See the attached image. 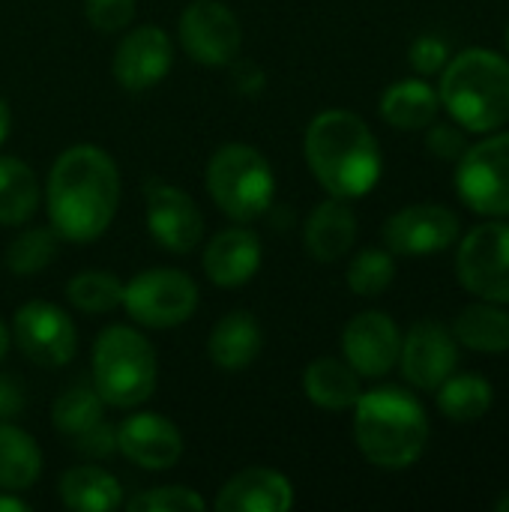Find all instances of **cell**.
Returning a JSON list of instances; mask_svg holds the SVG:
<instances>
[{"instance_id": "9a60e30c", "label": "cell", "mask_w": 509, "mask_h": 512, "mask_svg": "<svg viewBox=\"0 0 509 512\" xmlns=\"http://www.w3.org/2000/svg\"><path fill=\"white\" fill-rule=\"evenodd\" d=\"M144 201H147V228L165 252L186 255L201 243L204 216L192 201V195H186L177 186L153 180L144 186Z\"/></svg>"}, {"instance_id": "e575fe53", "label": "cell", "mask_w": 509, "mask_h": 512, "mask_svg": "<svg viewBox=\"0 0 509 512\" xmlns=\"http://www.w3.org/2000/svg\"><path fill=\"white\" fill-rule=\"evenodd\" d=\"M450 57H453L450 42L441 39V36H435V33L417 36V39L411 42V51H408V60H411L414 72L423 75V78H426V75H438V72L447 66Z\"/></svg>"}, {"instance_id": "7c38bea8", "label": "cell", "mask_w": 509, "mask_h": 512, "mask_svg": "<svg viewBox=\"0 0 509 512\" xmlns=\"http://www.w3.org/2000/svg\"><path fill=\"white\" fill-rule=\"evenodd\" d=\"M462 234L456 210L444 204H411L384 222V243L393 255L426 258L450 249Z\"/></svg>"}, {"instance_id": "74e56055", "label": "cell", "mask_w": 509, "mask_h": 512, "mask_svg": "<svg viewBox=\"0 0 509 512\" xmlns=\"http://www.w3.org/2000/svg\"><path fill=\"white\" fill-rule=\"evenodd\" d=\"M24 411V390L15 378L0 375V423H9Z\"/></svg>"}, {"instance_id": "5b68a950", "label": "cell", "mask_w": 509, "mask_h": 512, "mask_svg": "<svg viewBox=\"0 0 509 512\" xmlns=\"http://www.w3.org/2000/svg\"><path fill=\"white\" fill-rule=\"evenodd\" d=\"M159 378L153 345L132 327H105L93 342V387L111 408L144 405Z\"/></svg>"}, {"instance_id": "8d00e7d4", "label": "cell", "mask_w": 509, "mask_h": 512, "mask_svg": "<svg viewBox=\"0 0 509 512\" xmlns=\"http://www.w3.org/2000/svg\"><path fill=\"white\" fill-rule=\"evenodd\" d=\"M72 447H75L78 453H84L87 459H105V456H111V453L117 450V429H114L111 423L102 420L96 429H90L87 435L75 438Z\"/></svg>"}, {"instance_id": "b9f144b4", "label": "cell", "mask_w": 509, "mask_h": 512, "mask_svg": "<svg viewBox=\"0 0 509 512\" xmlns=\"http://www.w3.org/2000/svg\"><path fill=\"white\" fill-rule=\"evenodd\" d=\"M495 510L498 512H509V492H504L498 501H495Z\"/></svg>"}, {"instance_id": "ba28073f", "label": "cell", "mask_w": 509, "mask_h": 512, "mask_svg": "<svg viewBox=\"0 0 509 512\" xmlns=\"http://www.w3.org/2000/svg\"><path fill=\"white\" fill-rule=\"evenodd\" d=\"M123 309L147 330H171L195 315L198 285L183 270H141L123 285Z\"/></svg>"}, {"instance_id": "603a6c76", "label": "cell", "mask_w": 509, "mask_h": 512, "mask_svg": "<svg viewBox=\"0 0 509 512\" xmlns=\"http://www.w3.org/2000/svg\"><path fill=\"white\" fill-rule=\"evenodd\" d=\"M303 393L312 405L324 411H348L357 405L363 387H360V375L345 360L321 357L306 366Z\"/></svg>"}, {"instance_id": "4316f807", "label": "cell", "mask_w": 509, "mask_h": 512, "mask_svg": "<svg viewBox=\"0 0 509 512\" xmlns=\"http://www.w3.org/2000/svg\"><path fill=\"white\" fill-rule=\"evenodd\" d=\"M438 411L453 423H477L489 414L495 390L483 375H450L438 390Z\"/></svg>"}, {"instance_id": "1f68e13d", "label": "cell", "mask_w": 509, "mask_h": 512, "mask_svg": "<svg viewBox=\"0 0 509 512\" xmlns=\"http://www.w3.org/2000/svg\"><path fill=\"white\" fill-rule=\"evenodd\" d=\"M345 279H348V288L357 297H378V294H384L393 285V279H396L393 252L390 249H375V246L360 249L351 258Z\"/></svg>"}, {"instance_id": "cb8c5ba5", "label": "cell", "mask_w": 509, "mask_h": 512, "mask_svg": "<svg viewBox=\"0 0 509 512\" xmlns=\"http://www.w3.org/2000/svg\"><path fill=\"white\" fill-rule=\"evenodd\" d=\"M453 336L462 348L477 354H507L509 312L501 303H471L453 321Z\"/></svg>"}, {"instance_id": "7a4b0ae2", "label": "cell", "mask_w": 509, "mask_h": 512, "mask_svg": "<svg viewBox=\"0 0 509 512\" xmlns=\"http://www.w3.org/2000/svg\"><path fill=\"white\" fill-rule=\"evenodd\" d=\"M306 165L327 195L354 201L369 195L384 171L381 144L369 123L354 111H321L303 138Z\"/></svg>"}, {"instance_id": "836d02e7", "label": "cell", "mask_w": 509, "mask_h": 512, "mask_svg": "<svg viewBox=\"0 0 509 512\" xmlns=\"http://www.w3.org/2000/svg\"><path fill=\"white\" fill-rule=\"evenodd\" d=\"M84 15L99 33H120L135 18V0H84Z\"/></svg>"}, {"instance_id": "4dcf8cb0", "label": "cell", "mask_w": 509, "mask_h": 512, "mask_svg": "<svg viewBox=\"0 0 509 512\" xmlns=\"http://www.w3.org/2000/svg\"><path fill=\"white\" fill-rule=\"evenodd\" d=\"M60 249V234L54 228H27L6 249V267L12 276H36L42 273Z\"/></svg>"}, {"instance_id": "6da1fadb", "label": "cell", "mask_w": 509, "mask_h": 512, "mask_svg": "<svg viewBox=\"0 0 509 512\" xmlns=\"http://www.w3.org/2000/svg\"><path fill=\"white\" fill-rule=\"evenodd\" d=\"M120 204L114 159L96 144L66 147L48 174L45 207L51 228L72 243H90L108 231Z\"/></svg>"}, {"instance_id": "e0dca14e", "label": "cell", "mask_w": 509, "mask_h": 512, "mask_svg": "<svg viewBox=\"0 0 509 512\" xmlns=\"http://www.w3.org/2000/svg\"><path fill=\"white\" fill-rule=\"evenodd\" d=\"M117 450L144 471H168L183 456V435L168 417L138 411L117 426Z\"/></svg>"}, {"instance_id": "3957f363", "label": "cell", "mask_w": 509, "mask_h": 512, "mask_svg": "<svg viewBox=\"0 0 509 512\" xmlns=\"http://www.w3.org/2000/svg\"><path fill=\"white\" fill-rule=\"evenodd\" d=\"M354 441L375 468L405 471L426 450V408L414 393L399 387H375L360 393L354 405Z\"/></svg>"}, {"instance_id": "484cf974", "label": "cell", "mask_w": 509, "mask_h": 512, "mask_svg": "<svg viewBox=\"0 0 509 512\" xmlns=\"http://www.w3.org/2000/svg\"><path fill=\"white\" fill-rule=\"evenodd\" d=\"M42 474V453L36 441L12 426L0 423V492H24Z\"/></svg>"}, {"instance_id": "d4e9b609", "label": "cell", "mask_w": 509, "mask_h": 512, "mask_svg": "<svg viewBox=\"0 0 509 512\" xmlns=\"http://www.w3.org/2000/svg\"><path fill=\"white\" fill-rule=\"evenodd\" d=\"M57 489H60V501L66 510L111 512L123 504V489H120L117 477L96 465L69 468L60 477Z\"/></svg>"}, {"instance_id": "277c9868", "label": "cell", "mask_w": 509, "mask_h": 512, "mask_svg": "<svg viewBox=\"0 0 509 512\" xmlns=\"http://www.w3.org/2000/svg\"><path fill=\"white\" fill-rule=\"evenodd\" d=\"M441 108L465 132L486 135L509 123V57L492 48H465L447 60L438 81Z\"/></svg>"}, {"instance_id": "f35d334b", "label": "cell", "mask_w": 509, "mask_h": 512, "mask_svg": "<svg viewBox=\"0 0 509 512\" xmlns=\"http://www.w3.org/2000/svg\"><path fill=\"white\" fill-rule=\"evenodd\" d=\"M30 507L18 498H12L9 492H0V512H27Z\"/></svg>"}, {"instance_id": "8992f818", "label": "cell", "mask_w": 509, "mask_h": 512, "mask_svg": "<svg viewBox=\"0 0 509 512\" xmlns=\"http://www.w3.org/2000/svg\"><path fill=\"white\" fill-rule=\"evenodd\" d=\"M207 192L234 222L264 216L276 195V177L267 156L252 144H225L207 162Z\"/></svg>"}, {"instance_id": "4fadbf2b", "label": "cell", "mask_w": 509, "mask_h": 512, "mask_svg": "<svg viewBox=\"0 0 509 512\" xmlns=\"http://www.w3.org/2000/svg\"><path fill=\"white\" fill-rule=\"evenodd\" d=\"M399 366L411 387L435 393L459 366V342L453 330H447L432 318L417 321L402 336Z\"/></svg>"}, {"instance_id": "52a82bcc", "label": "cell", "mask_w": 509, "mask_h": 512, "mask_svg": "<svg viewBox=\"0 0 509 512\" xmlns=\"http://www.w3.org/2000/svg\"><path fill=\"white\" fill-rule=\"evenodd\" d=\"M456 192L468 210L489 219L509 216V132H486L456 159Z\"/></svg>"}, {"instance_id": "ffe728a7", "label": "cell", "mask_w": 509, "mask_h": 512, "mask_svg": "<svg viewBox=\"0 0 509 512\" xmlns=\"http://www.w3.org/2000/svg\"><path fill=\"white\" fill-rule=\"evenodd\" d=\"M354 240H357V213L351 210L348 201L330 195V201H321L309 213L303 228V243L315 261L333 264L345 258L354 249Z\"/></svg>"}, {"instance_id": "ab89813d", "label": "cell", "mask_w": 509, "mask_h": 512, "mask_svg": "<svg viewBox=\"0 0 509 512\" xmlns=\"http://www.w3.org/2000/svg\"><path fill=\"white\" fill-rule=\"evenodd\" d=\"M9 129H12V114H9L6 99H0V144L9 138Z\"/></svg>"}, {"instance_id": "d6986e66", "label": "cell", "mask_w": 509, "mask_h": 512, "mask_svg": "<svg viewBox=\"0 0 509 512\" xmlns=\"http://www.w3.org/2000/svg\"><path fill=\"white\" fill-rule=\"evenodd\" d=\"M261 267V240L249 228H225L204 249V273L219 288L246 285Z\"/></svg>"}, {"instance_id": "9c48e42d", "label": "cell", "mask_w": 509, "mask_h": 512, "mask_svg": "<svg viewBox=\"0 0 509 512\" xmlns=\"http://www.w3.org/2000/svg\"><path fill=\"white\" fill-rule=\"evenodd\" d=\"M456 276L468 294L509 306V222L492 219L462 237Z\"/></svg>"}, {"instance_id": "5bb4252c", "label": "cell", "mask_w": 509, "mask_h": 512, "mask_svg": "<svg viewBox=\"0 0 509 512\" xmlns=\"http://www.w3.org/2000/svg\"><path fill=\"white\" fill-rule=\"evenodd\" d=\"M402 333L387 312L369 309L354 315L342 330L345 363L360 378H384L399 366Z\"/></svg>"}, {"instance_id": "2e32d148", "label": "cell", "mask_w": 509, "mask_h": 512, "mask_svg": "<svg viewBox=\"0 0 509 512\" xmlns=\"http://www.w3.org/2000/svg\"><path fill=\"white\" fill-rule=\"evenodd\" d=\"M171 63H174L171 36L156 24H144V27L129 30L117 42L111 72L123 90L141 93L165 81V75L171 72Z\"/></svg>"}, {"instance_id": "83f0119b", "label": "cell", "mask_w": 509, "mask_h": 512, "mask_svg": "<svg viewBox=\"0 0 509 512\" xmlns=\"http://www.w3.org/2000/svg\"><path fill=\"white\" fill-rule=\"evenodd\" d=\"M39 207V183L27 162L0 156V225H24Z\"/></svg>"}, {"instance_id": "f1b7e54d", "label": "cell", "mask_w": 509, "mask_h": 512, "mask_svg": "<svg viewBox=\"0 0 509 512\" xmlns=\"http://www.w3.org/2000/svg\"><path fill=\"white\" fill-rule=\"evenodd\" d=\"M102 420H105V402L96 393V387H84V384L60 393L51 408V423L60 435L69 438V444L87 435L90 429H96Z\"/></svg>"}, {"instance_id": "30bf717a", "label": "cell", "mask_w": 509, "mask_h": 512, "mask_svg": "<svg viewBox=\"0 0 509 512\" xmlns=\"http://www.w3.org/2000/svg\"><path fill=\"white\" fill-rule=\"evenodd\" d=\"M12 339L18 351L39 369H60L78 351V330L72 318L45 300L24 303L12 318Z\"/></svg>"}, {"instance_id": "44dd1931", "label": "cell", "mask_w": 509, "mask_h": 512, "mask_svg": "<svg viewBox=\"0 0 509 512\" xmlns=\"http://www.w3.org/2000/svg\"><path fill=\"white\" fill-rule=\"evenodd\" d=\"M264 345V333L261 324L252 312H228L207 339V354L213 360L216 369L222 372H243L255 363V357L261 354Z\"/></svg>"}, {"instance_id": "ac0fdd59", "label": "cell", "mask_w": 509, "mask_h": 512, "mask_svg": "<svg viewBox=\"0 0 509 512\" xmlns=\"http://www.w3.org/2000/svg\"><path fill=\"white\" fill-rule=\"evenodd\" d=\"M294 507V486L273 468H246L216 495L219 512H285Z\"/></svg>"}, {"instance_id": "d6a6232c", "label": "cell", "mask_w": 509, "mask_h": 512, "mask_svg": "<svg viewBox=\"0 0 509 512\" xmlns=\"http://www.w3.org/2000/svg\"><path fill=\"white\" fill-rule=\"evenodd\" d=\"M126 507L129 512H204L207 501L186 486H159L135 495Z\"/></svg>"}, {"instance_id": "f546056e", "label": "cell", "mask_w": 509, "mask_h": 512, "mask_svg": "<svg viewBox=\"0 0 509 512\" xmlns=\"http://www.w3.org/2000/svg\"><path fill=\"white\" fill-rule=\"evenodd\" d=\"M66 297L87 315H108L123 306V282L108 270H84L66 282Z\"/></svg>"}, {"instance_id": "60d3db41", "label": "cell", "mask_w": 509, "mask_h": 512, "mask_svg": "<svg viewBox=\"0 0 509 512\" xmlns=\"http://www.w3.org/2000/svg\"><path fill=\"white\" fill-rule=\"evenodd\" d=\"M6 351H9V330H6V324L0 321V360L6 357Z\"/></svg>"}, {"instance_id": "d590c367", "label": "cell", "mask_w": 509, "mask_h": 512, "mask_svg": "<svg viewBox=\"0 0 509 512\" xmlns=\"http://www.w3.org/2000/svg\"><path fill=\"white\" fill-rule=\"evenodd\" d=\"M426 147L435 159H444V162H453L459 159L465 150H468V135L459 123H429L426 126Z\"/></svg>"}, {"instance_id": "7402d4cb", "label": "cell", "mask_w": 509, "mask_h": 512, "mask_svg": "<svg viewBox=\"0 0 509 512\" xmlns=\"http://www.w3.org/2000/svg\"><path fill=\"white\" fill-rule=\"evenodd\" d=\"M441 111L438 90L423 78H402L381 96V117L402 132H420L435 123Z\"/></svg>"}, {"instance_id": "7bdbcfd3", "label": "cell", "mask_w": 509, "mask_h": 512, "mask_svg": "<svg viewBox=\"0 0 509 512\" xmlns=\"http://www.w3.org/2000/svg\"><path fill=\"white\" fill-rule=\"evenodd\" d=\"M507 51H509V24H507Z\"/></svg>"}, {"instance_id": "8fae6325", "label": "cell", "mask_w": 509, "mask_h": 512, "mask_svg": "<svg viewBox=\"0 0 509 512\" xmlns=\"http://www.w3.org/2000/svg\"><path fill=\"white\" fill-rule=\"evenodd\" d=\"M180 42L201 66H228L240 54L243 27L222 0H195L180 15Z\"/></svg>"}]
</instances>
